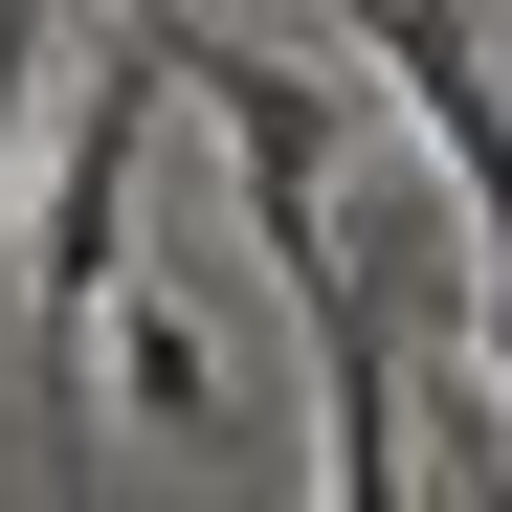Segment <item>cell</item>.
Listing matches in <instances>:
<instances>
[{"label":"cell","mask_w":512,"mask_h":512,"mask_svg":"<svg viewBox=\"0 0 512 512\" xmlns=\"http://www.w3.org/2000/svg\"><path fill=\"white\" fill-rule=\"evenodd\" d=\"M134 134H156V67H134V23H112L90 90L23 112V201H45V245H23V334H45L67 379H90V312L134 290Z\"/></svg>","instance_id":"6da1fadb"},{"label":"cell","mask_w":512,"mask_h":512,"mask_svg":"<svg viewBox=\"0 0 512 512\" xmlns=\"http://www.w3.org/2000/svg\"><path fill=\"white\" fill-rule=\"evenodd\" d=\"M134 67L223 112V156H245V223H268V268L312 290V268H334V156H357V112H334L312 67H268V45H223V23H179V0H134Z\"/></svg>","instance_id":"7a4b0ae2"},{"label":"cell","mask_w":512,"mask_h":512,"mask_svg":"<svg viewBox=\"0 0 512 512\" xmlns=\"http://www.w3.org/2000/svg\"><path fill=\"white\" fill-rule=\"evenodd\" d=\"M334 23L379 45V90L446 134V179H468V245H512V90H490V45L446 23V0H334Z\"/></svg>","instance_id":"3957f363"},{"label":"cell","mask_w":512,"mask_h":512,"mask_svg":"<svg viewBox=\"0 0 512 512\" xmlns=\"http://www.w3.org/2000/svg\"><path fill=\"white\" fill-rule=\"evenodd\" d=\"M290 312H312V468L357 490V512L423 490V446H401V357H379V290H357V268H312Z\"/></svg>","instance_id":"277c9868"},{"label":"cell","mask_w":512,"mask_h":512,"mask_svg":"<svg viewBox=\"0 0 512 512\" xmlns=\"http://www.w3.org/2000/svg\"><path fill=\"white\" fill-rule=\"evenodd\" d=\"M112 379H134V423H223V357L179 312H134V290H112Z\"/></svg>","instance_id":"5b68a950"},{"label":"cell","mask_w":512,"mask_h":512,"mask_svg":"<svg viewBox=\"0 0 512 512\" xmlns=\"http://www.w3.org/2000/svg\"><path fill=\"white\" fill-rule=\"evenodd\" d=\"M23 112H45V0H0V201H23Z\"/></svg>","instance_id":"8992f818"},{"label":"cell","mask_w":512,"mask_h":512,"mask_svg":"<svg viewBox=\"0 0 512 512\" xmlns=\"http://www.w3.org/2000/svg\"><path fill=\"white\" fill-rule=\"evenodd\" d=\"M468 357H490V401H512V245H490V290H468Z\"/></svg>","instance_id":"52a82bcc"}]
</instances>
